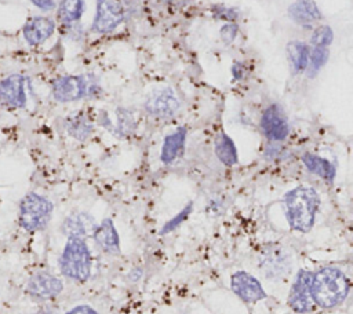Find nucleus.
Instances as JSON below:
<instances>
[{"label":"nucleus","instance_id":"nucleus-1","mask_svg":"<svg viewBox=\"0 0 353 314\" xmlns=\"http://www.w3.org/2000/svg\"><path fill=\"white\" fill-rule=\"evenodd\" d=\"M320 196L309 186H296L283 197V208L290 227L299 233H309L320 211Z\"/></svg>","mask_w":353,"mask_h":314},{"label":"nucleus","instance_id":"nucleus-2","mask_svg":"<svg viewBox=\"0 0 353 314\" xmlns=\"http://www.w3.org/2000/svg\"><path fill=\"white\" fill-rule=\"evenodd\" d=\"M350 291L347 275L338 267L325 266L312 273L310 295L313 304L321 308H334L343 303Z\"/></svg>","mask_w":353,"mask_h":314},{"label":"nucleus","instance_id":"nucleus-3","mask_svg":"<svg viewBox=\"0 0 353 314\" xmlns=\"http://www.w3.org/2000/svg\"><path fill=\"white\" fill-rule=\"evenodd\" d=\"M58 264L61 273L66 278L80 284L88 281L92 270V255L87 240L80 237H66Z\"/></svg>","mask_w":353,"mask_h":314},{"label":"nucleus","instance_id":"nucleus-4","mask_svg":"<svg viewBox=\"0 0 353 314\" xmlns=\"http://www.w3.org/2000/svg\"><path fill=\"white\" fill-rule=\"evenodd\" d=\"M54 204L44 196L30 191L22 197L18 205V223L29 233L47 227L52 218Z\"/></svg>","mask_w":353,"mask_h":314},{"label":"nucleus","instance_id":"nucleus-5","mask_svg":"<svg viewBox=\"0 0 353 314\" xmlns=\"http://www.w3.org/2000/svg\"><path fill=\"white\" fill-rule=\"evenodd\" d=\"M51 92L57 102L68 103L85 96H95L101 92V87L94 81L91 74H66L52 80Z\"/></svg>","mask_w":353,"mask_h":314},{"label":"nucleus","instance_id":"nucleus-6","mask_svg":"<svg viewBox=\"0 0 353 314\" xmlns=\"http://www.w3.org/2000/svg\"><path fill=\"white\" fill-rule=\"evenodd\" d=\"M259 270L265 278L279 281L284 278L292 266L291 255L279 244H268L259 253Z\"/></svg>","mask_w":353,"mask_h":314},{"label":"nucleus","instance_id":"nucleus-7","mask_svg":"<svg viewBox=\"0 0 353 314\" xmlns=\"http://www.w3.org/2000/svg\"><path fill=\"white\" fill-rule=\"evenodd\" d=\"M124 18L125 11L117 0H97L91 29L95 33H112L124 22Z\"/></svg>","mask_w":353,"mask_h":314},{"label":"nucleus","instance_id":"nucleus-8","mask_svg":"<svg viewBox=\"0 0 353 314\" xmlns=\"http://www.w3.org/2000/svg\"><path fill=\"white\" fill-rule=\"evenodd\" d=\"M259 128L269 142H283L290 135V123L284 110L277 105H269L259 120Z\"/></svg>","mask_w":353,"mask_h":314},{"label":"nucleus","instance_id":"nucleus-9","mask_svg":"<svg viewBox=\"0 0 353 314\" xmlns=\"http://www.w3.org/2000/svg\"><path fill=\"white\" fill-rule=\"evenodd\" d=\"M181 109V101L175 91L170 87H164L153 91L145 101V110L148 114L156 118L168 120L172 118Z\"/></svg>","mask_w":353,"mask_h":314},{"label":"nucleus","instance_id":"nucleus-10","mask_svg":"<svg viewBox=\"0 0 353 314\" xmlns=\"http://www.w3.org/2000/svg\"><path fill=\"white\" fill-rule=\"evenodd\" d=\"M25 291L36 300H51L63 291V282L52 273L39 270L28 280Z\"/></svg>","mask_w":353,"mask_h":314},{"label":"nucleus","instance_id":"nucleus-11","mask_svg":"<svg viewBox=\"0 0 353 314\" xmlns=\"http://www.w3.org/2000/svg\"><path fill=\"white\" fill-rule=\"evenodd\" d=\"M230 289L240 300L248 304L266 299L261 281L244 270H237L230 275Z\"/></svg>","mask_w":353,"mask_h":314},{"label":"nucleus","instance_id":"nucleus-12","mask_svg":"<svg viewBox=\"0 0 353 314\" xmlns=\"http://www.w3.org/2000/svg\"><path fill=\"white\" fill-rule=\"evenodd\" d=\"M28 78L14 73L0 80V103L11 109H22L28 102Z\"/></svg>","mask_w":353,"mask_h":314},{"label":"nucleus","instance_id":"nucleus-13","mask_svg":"<svg viewBox=\"0 0 353 314\" xmlns=\"http://www.w3.org/2000/svg\"><path fill=\"white\" fill-rule=\"evenodd\" d=\"M310 281L312 273L307 270H299L290 288L287 303L296 314L307 313L313 306L310 295Z\"/></svg>","mask_w":353,"mask_h":314},{"label":"nucleus","instance_id":"nucleus-14","mask_svg":"<svg viewBox=\"0 0 353 314\" xmlns=\"http://www.w3.org/2000/svg\"><path fill=\"white\" fill-rule=\"evenodd\" d=\"M91 237L102 252L108 255H119L121 252L120 236L110 218H105L101 223H97Z\"/></svg>","mask_w":353,"mask_h":314},{"label":"nucleus","instance_id":"nucleus-15","mask_svg":"<svg viewBox=\"0 0 353 314\" xmlns=\"http://www.w3.org/2000/svg\"><path fill=\"white\" fill-rule=\"evenodd\" d=\"M55 32V22L48 17L36 15L26 19L22 26V36L29 45H39L47 41Z\"/></svg>","mask_w":353,"mask_h":314},{"label":"nucleus","instance_id":"nucleus-16","mask_svg":"<svg viewBox=\"0 0 353 314\" xmlns=\"http://www.w3.org/2000/svg\"><path fill=\"white\" fill-rule=\"evenodd\" d=\"M95 226L97 220L91 213L76 211L63 219L61 230L66 237H80L87 240L92 236Z\"/></svg>","mask_w":353,"mask_h":314},{"label":"nucleus","instance_id":"nucleus-17","mask_svg":"<svg viewBox=\"0 0 353 314\" xmlns=\"http://www.w3.org/2000/svg\"><path fill=\"white\" fill-rule=\"evenodd\" d=\"M188 138L186 127H178L172 132L164 136L161 150H160V161L164 165L172 164L179 156L183 153L185 143Z\"/></svg>","mask_w":353,"mask_h":314},{"label":"nucleus","instance_id":"nucleus-18","mask_svg":"<svg viewBox=\"0 0 353 314\" xmlns=\"http://www.w3.org/2000/svg\"><path fill=\"white\" fill-rule=\"evenodd\" d=\"M288 17L302 26H310L323 18L320 8L313 0H295L288 7Z\"/></svg>","mask_w":353,"mask_h":314},{"label":"nucleus","instance_id":"nucleus-19","mask_svg":"<svg viewBox=\"0 0 353 314\" xmlns=\"http://www.w3.org/2000/svg\"><path fill=\"white\" fill-rule=\"evenodd\" d=\"M301 160L310 174L324 179L328 183L334 182L336 176V168L330 160L314 153H305Z\"/></svg>","mask_w":353,"mask_h":314},{"label":"nucleus","instance_id":"nucleus-20","mask_svg":"<svg viewBox=\"0 0 353 314\" xmlns=\"http://www.w3.org/2000/svg\"><path fill=\"white\" fill-rule=\"evenodd\" d=\"M287 52V59L290 62L291 70L295 74L303 73L307 67V61H309V54H310V47L299 40H292L287 44L285 47Z\"/></svg>","mask_w":353,"mask_h":314},{"label":"nucleus","instance_id":"nucleus-21","mask_svg":"<svg viewBox=\"0 0 353 314\" xmlns=\"http://www.w3.org/2000/svg\"><path fill=\"white\" fill-rule=\"evenodd\" d=\"M65 128L72 138H74L76 140H80V142L87 140L94 131L91 118L83 112L68 117L65 121Z\"/></svg>","mask_w":353,"mask_h":314},{"label":"nucleus","instance_id":"nucleus-22","mask_svg":"<svg viewBox=\"0 0 353 314\" xmlns=\"http://www.w3.org/2000/svg\"><path fill=\"white\" fill-rule=\"evenodd\" d=\"M215 156L226 167H233L239 163V153L233 139L226 134L221 132L215 139Z\"/></svg>","mask_w":353,"mask_h":314},{"label":"nucleus","instance_id":"nucleus-23","mask_svg":"<svg viewBox=\"0 0 353 314\" xmlns=\"http://www.w3.org/2000/svg\"><path fill=\"white\" fill-rule=\"evenodd\" d=\"M84 12V0H61L58 6V19L65 25L80 21Z\"/></svg>","mask_w":353,"mask_h":314},{"label":"nucleus","instance_id":"nucleus-24","mask_svg":"<svg viewBox=\"0 0 353 314\" xmlns=\"http://www.w3.org/2000/svg\"><path fill=\"white\" fill-rule=\"evenodd\" d=\"M137 127L134 114L124 109V107H117L116 110V125H113L112 134L116 135L117 138H128L130 135L134 134Z\"/></svg>","mask_w":353,"mask_h":314},{"label":"nucleus","instance_id":"nucleus-25","mask_svg":"<svg viewBox=\"0 0 353 314\" xmlns=\"http://www.w3.org/2000/svg\"><path fill=\"white\" fill-rule=\"evenodd\" d=\"M330 58V51L328 48L324 47H313L309 54V61H307V67L305 72H307L309 77L317 76V73L324 67Z\"/></svg>","mask_w":353,"mask_h":314},{"label":"nucleus","instance_id":"nucleus-26","mask_svg":"<svg viewBox=\"0 0 353 314\" xmlns=\"http://www.w3.org/2000/svg\"><path fill=\"white\" fill-rule=\"evenodd\" d=\"M192 211H193V202L190 201V202H189L188 205H185L176 215H174L171 219H168V220L163 224V227H161V230H160V234L164 236V234H168V233H172L174 230H176L182 223H185V220H188V218L190 216Z\"/></svg>","mask_w":353,"mask_h":314},{"label":"nucleus","instance_id":"nucleus-27","mask_svg":"<svg viewBox=\"0 0 353 314\" xmlns=\"http://www.w3.org/2000/svg\"><path fill=\"white\" fill-rule=\"evenodd\" d=\"M332 40H334V32L328 25L317 26L310 36V44L313 47L328 48V45H331Z\"/></svg>","mask_w":353,"mask_h":314},{"label":"nucleus","instance_id":"nucleus-28","mask_svg":"<svg viewBox=\"0 0 353 314\" xmlns=\"http://www.w3.org/2000/svg\"><path fill=\"white\" fill-rule=\"evenodd\" d=\"M212 15L215 19L219 21H225V22H234L239 18V12L234 8L230 7H225V6H214L211 8Z\"/></svg>","mask_w":353,"mask_h":314},{"label":"nucleus","instance_id":"nucleus-29","mask_svg":"<svg viewBox=\"0 0 353 314\" xmlns=\"http://www.w3.org/2000/svg\"><path fill=\"white\" fill-rule=\"evenodd\" d=\"M239 34V26L234 22H228L219 29V36L225 44H230Z\"/></svg>","mask_w":353,"mask_h":314},{"label":"nucleus","instance_id":"nucleus-30","mask_svg":"<svg viewBox=\"0 0 353 314\" xmlns=\"http://www.w3.org/2000/svg\"><path fill=\"white\" fill-rule=\"evenodd\" d=\"M230 72L234 80H243L247 74V65L243 62H234L230 67Z\"/></svg>","mask_w":353,"mask_h":314},{"label":"nucleus","instance_id":"nucleus-31","mask_svg":"<svg viewBox=\"0 0 353 314\" xmlns=\"http://www.w3.org/2000/svg\"><path fill=\"white\" fill-rule=\"evenodd\" d=\"M65 314H98L95 308H92L88 304H79L72 307L70 310H68Z\"/></svg>","mask_w":353,"mask_h":314},{"label":"nucleus","instance_id":"nucleus-32","mask_svg":"<svg viewBox=\"0 0 353 314\" xmlns=\"http://www.w3.org/2000/svg\"><path fill=\"white\" fill-rule=\"evenodd\" d=\"M34 7H37L41 11H51L55 8V0H30Z\"/></svg>","mask_w":353,"mask_h":314},{"label":"nucleus","instance_id":"nucleus-33","mask_svg":"<svg viewBox=\"0 0 353 314\" xmlns=\"http://www.w3.org/2000/svg\"><path fill=\"white\" fill-rule=\"evenodd\" d=\"M34 314H51V313H48V310H41V311L34 313Z\"/></svg>","mask_w":353,"mask_h":314}]
</instances>
